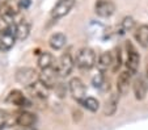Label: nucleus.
Instances as JSON below:
<instances>
[{
	"mask_svg": "<svg viewBox=\"0 0 148 130\" xmlns=\"http://www.w3.org/2000/svg\"><path fill=\"white\" fill-rule=\"evenodd\" d=\"M96 62H97L96 53L90 47H81L76 53L75 63L81 70H90L96 66Z\"/></svg>",
	"mask_w": 148,
	"mask_h": 130,
	"instance_id": "f257e3e1",
	"label": "nucleus"
},
{
	"mask_svg": "<svg viewBox=\"0 0 148 130\" xmlns=\"http://www.w3.org/2000/svg\"><path fill=\"white\" fill-rule=\"evenodd\" d=\"M126 54H127V57H126V67L131 74H136L140 65V55L131 42H127V45H126Z\"/></svg>",
	"mask_w": 148,
	"mask_h": 130,
	"instance_id": "f03ea898",
	"label": "nucleus"
},
{
	"mask_svg": "<svg viewBox=\"0 0 148 130\" xmlns=\"http://www.w3.org/2000/svg\"><path fill=\"white\" fill-rule=\"evenodd\" d=\"M73 66H75V61L72 59V57H71L70 53H66V54H63L58 61H56L55 68H56V71H58L59 76L66 78V76H68V75L72 72Z\"/></svg>",
	"mask_w": 148,
	"mask_h": 130,
	"instance_id": "7ed1b4c3",
	"label": "nucleus"
},
{
	"mask_svg": "<svg viewBox=\"0 0 148 130\" xmlns=\"http://www.w3.org/2000/svg\"><path fill=\"white\" fill-rule=\"evenodd\" d=\"M38 76L39 75H37L36 70L30 67H23L17 70L16 72V80L18 83H21V84H24L25 87H28L36 80H38Z\"/></svg>",
	"mask_w": 148,
	"mask_h": 130,
	"instance_id": "20e7f679",
	"label": "nucleus"
},
{
	"mask_svg": "<svg viewBox=\"0 0 148 130\" xmlns=\"http://www.w3.org/2000/svg\"><path fill=\"white\" fill-rule=\"evenodd\" d=\"M68 89H70L72 97L76 100V101H81L84 97L87 96V88H85V84L83 83V80L79 79V78H72L68 83Z\"/></svg>",
	"mask_w": 148,
	"mask_h": 130,
	"instance_id": "39448f33",
	"label": "nucleus"
},
{
	"mask_svg": "<svg viewBox=\"0 0 148 130\" xmlns=\"http://www.w3.org/2000/svg\"><path fill=\"white\" fill-rule=\"evenodd\" d=\"M75 3L76 0H59L56 6L53 8V11H51V17L55 19V20L64 17L66 14L70 13V11L75 6Z\"/></svg>",
	"mask_w": 148,
	"mask_h": 130,
	"instance_id": "423d86ee",
	"label": "nucleus"
},
{
	"mask_svg": "<svg viewBox=\"0 0 148 130\" xmlns=\"http://www.w3.org/2000/svg\"><path fill=\"white\" fill-rule=\"evenodd\" d=\"M26 89H28V92L32 96L39 100H46L49 97V92H50V88L43 84L39 79L36 80L34 83H32L30 85H28Z\"/></svg>",
	"mask_w": 148,
	"mask_h": 130,
	"instance_id": "0eeeda50",
	"label": "nucleus"
},
{
	"mask_svg": "<svg viewBox=\"0 0 148 130\" xmlns=\"http://www.w3.org/2000/svg\"><path fill=\"white\" fill-rule=\"evenodd\" d=\"M132 91H134L135 99L142 101L145 99L148 94V80L144 76H136L132 82Z\"/></svg>",
	"mask_w": 148,
	"mask_h": 130,
	"instance_id": "6e6552de",
	"label": "nucleus"
},
{
	"mask_svg": "<svg viewBox=\"0 0 148 130\" xmlns=\"http://www.w3.org/2000/svg\"><path fill=\"white\" fill-rule=\"evenodd\" d=\"M95 12L100 17H110L115 12V4L112 0H97L95 4Z\"/></svg>",
	"mask_w": 148,
	"mask_h": 130,
	"instance_id": "1a4fd4ad",
	"label": "nucleus"
},
{
	"mask_svg": "<svg viewBox=\"0 0 148 130\" xmlns=\"http://www.w3.org/2000/svg\"><path fill=\"white\" fill-rule=\"evenodd\" d=\"M132 84V74L129 70L122 71L117 79V91L119 95H126Z\"/></svg>",
	"mask_w": 148,
	"mask_h": 130,
	"instance_id": "9d476101",
	"label": "nucleus"
},
{
	"mask_svg": "<svg viewBox=\"0 0 148 130\" xmlns=\"http://www.w3.org/2000/svg\"><path fill=\"white\" fill-rule=\"evenodd\" d=\"M37 122V116L29 110H21L14 117V124L21 127H32Z\"/></svg>",
	"mask_w": 148,
	"mask_h": 130,
	"instance_id": "9b49d317",
	"label": "nucleus"
},
{
	"mask_svg": "<svg viewBox=\"0 0 148 130\" xmlns=\"http://www.w3.org/2000/svg\"><path fill=\"white\" fill-rule=\"evenodd\" d=\"M7 102H9V104H12V105H16V107H20V108L30 107V101H29L28 97L20 89L11 91L8 94V96H7Z\"/></svg>",
	"mask_w": 148,
	"mask_h": 130,
	"instance_id": "f8f14e48",
	"label": "nucleus"
},
{
	"mask_svg": "<svg viewBox=\"0 0 148 130\" xmlns=\"http://www.w3.org/2000/svg\"><path fill=\"white\" fill-rule=\"evenodd\" d=\"M58 76H59V74H58V71H56V68L50 67V68L42 70V72L39 74L38 79L41 80L45 85H47L49 88H55V85L58 84V83H56Z\"/></svg>",
	"mask_w": 148,
	"mask_h": 130,
	"instance_id": "ddd939ff",
	"label": "nucleus"
},
{
	"mask_svg": "<svg viewBox=\"0 0 148 130\" xmlns=\"http://www.w3.org/2000/svg\"><path fill=\"white\" fill-rule=\"evenodd\" d=\"M16 25L8 32L3 33L0 36V50L1 51H8L13 47L14 41H16Z\"/></svg>",
	"mask_w": 148,
	"mask_h": 130,
	"instance_id": "4468645a",
	"label": "nucleus"
},
{
	"mask_svg": "<svg viewBox=\"0 0 148 130\" xmlns=\"http://www.w3.org/2000/svg\"><path fill=\"white\" fill-rule=\"evenodd\" d=\"M118 102H119V97H118L117 94H112L109 96V99L105 101V105H103V116L106 117H112L113 114H115L118 109Z\"/></svg>",
	"mask_w": 148,
	"mask_h": 130,
	"instance_id": "2eb2a0df",
	"label": "nucleus"
},
{
	"mask_svg": "<svg viewBox=\"0 0 148 130\" xmlns=\"http://www.w3.org/2000/svg\"><path fill=\"white\" fill-rule=\"evenodd\" d=\"M113 63H114V57L110 51H103L102 54H100L97 61V67L101 72L106 71L108 68L113 67Z\"/></svg>",
	"mask_w": 148,
	"mask_h": 130,
	"instance_id": "dca6fc26",
	"label": "nucleus"
},
{
	"mask_svg": "<svg viewBox=\"0 0 148 130\" xmlns=\"http://www.w3.org/2000/svg\"><path fill=\"white\" fill-rule=\"evenodd\" d=\"M66 42H67V37L63 33H54L53 36L49 38V45H50L51 49L54 50H60L66 46Z\"/></svg>",
	"mask_w": 148,
	"mask_h": 130,
	"instance_id": "f3484780",
	"label": "nucleus"
},
{
	"mask_svg": "<svg viewBox=\"0 0 148 130\" xmlns=\"http://www.w3.org/2000/svg\"><path fill=\"white\" fill-rule=\"evenodd\" d=\"M135 40L139 42L142 47H148V25L143 24L135 29Z\"/></svg>",
	"mask_w": 148,
	"mask_h": 130,
	"instance_id": "a211bd4d",
	"label": "nucleus"
},
{
	"mask_svg": "<svg viewBox=\"0 0 148 130\" xmlns=\"http://www.w3.org/2000/svg\"><path fill=\"white\" fill-rule=\"evenodd\" d=\"M30 33V25L26 20H21L16 25V37L17 40H25Z\"/></svg>",
	"mask_w": 148,
	"mask_h": 130,
	"instance_id": "6ab92c4d",
	"label": "nucleus"
},
{
	"mask_svg": "<svg viewBox=\"0 0 148 130\" xmlns=\"http://www.w3.org/2000/svg\"><path fill=\"white\" fill-rule=\"evenodd\" d=\"M38 67L41 68V70L54 67V57L50 53H47V51L41 53L38 57Z\"/></svg>",
	"mask_w": 148,
	"mask_h": 130,
	"instance_id": "aec40b11",
	"label": "nucleus"
},
{
	"mask_svg": "<svg viewBox=\"0 0 148 130\" xmlns=\"http://www.w3.org/2000/svg\"><path fill=\"white\" fill-rule=\"evenodd\" d=\"M20 9L18 6V0L17 1H13V0H7L5 3L1 6V11H3V14H7V16H14L17 13V11Z\"/></svg>",
	"mask_w": 148,
	"mask_h": 130,
	"instance_id": "412c9836",
	"label": "nucleus"
},
{
	"mask_svg": "<svg viewBox=\"0 0 148 130\" xmlns=\"http://www.w3.org/2000/svg\"><path fill=\"white\" fill-rule=\"evenodd\" d=\"M79 104L83 105L84 108L87 110H89V112H97L98 108H100V101H98L97 99H95V97H90V96H85L81 101H79Z\"/></svg>",
	"mask_w": 148,
	"mask_h": 130,
	"instance_id": "4be33fe9",
	"label": "nucleus"
},
{
	"mask_svg": "<svg viewBox=\"0 0 148 130\" xmlns=\"http://www.w3.org/2000/svg\"><path fill=\"white\" fill-rule=\"evenodd\" d=\"M13 24L11 23V16L7 14H0V34L8 32L9 29L13 28Z\"/></svg>",
	"mask_w": 148,
	"mask_h": 130,
	"instance_id": "5701e85b",
	"label": "nucleus"
},
{
	"mask_svg": "<svg viewBox=\"0 0 148 130\" xmlns=\"http://www.w3.org/2000/svg\"><path fill=\"white\" fill-rule=\"evenodd\" d=\"M92 83H93V85H95L96 88H100V89H105V87H109V82L106 83V79H105V75H103V72H98L97 75H96L95 78H93V80H92Z\"/></svg>",
	"mask_w": 148,
	"mask_h": 130,
	"instance_id": "b1692460",
	"label": "nucleus"
},
{
	"mask_svg": "<svg viewBox=\"0 0 148 130\" xmlns=\"http://www.w3.org/2000/svg\"><path fill=\"white\" fill-rule=\"evenodd\" d=\"M121 26H122V30L123 32H129V30H132V29L135 28V21L132 17H125L122 21V24H121Z\"/></svg>",
	"mask_w": 148,
	"mask_h": 130,
	"instance_id": "393cba45",
	"label": "nucleus"
},
{
	"mask_svg": "<svg viewBox=\"0 0 148 130\" xmlns=\"http://www.w3.org/2000/svg\"><path fill=\"white\" fill-rule=\"evenodd\" d=\"M8 118H9L8 112H7L5 109H0V129H3V127L7 125Z\"/></svg>",
	"mask_w": 148,
	"mask_h": 130,
	"instance_id": "a878e982",
	"label": "nucleus"
},
{
	"mask_svg": "<svg viewBox=\"0 0 148 130\" xmlns=\"http://www.w3.org/2000/svg\"><path fill=\"white\" fill-rule=\"evenodd\" d=\"M32 0H18V6H20V9H25L30 6Z\"/></svg>",
	"mask_w": 148,
	"mask_h": 130,
	"instance_id": "bb28decb",
	"label": "nucleus"
},
{
	"mask_svg": "<svg viewBox=\"0 0 148 130\" xmlns=\"http://www.w3.org/2000/svg\"><path fill=\"white\" fill-rule=\"evenodd\" d=\"M20 130H37V129H33V127H21Z\"/></svg>",
	"mask_w": 148,
	"mask_h": 130,
	"instance_id": "cd10ccee",
	"label": "nucleus"
},
{
	"mask_svg": "<svg viewBox=\"0 0 148 130\" xmlns=\"http://www.w3.org/2000/svg\"><path fill=\"white\" fill-rule=\"evenodd\" d=\"M145 78H147V80H148V66H147V68H145Z\"/></svg>",
	"mask_w": 148,
	"mask_h": 130,
	"instance_id": "c85d7f7f",
	"label": "nucleus"
}]
</instances>
